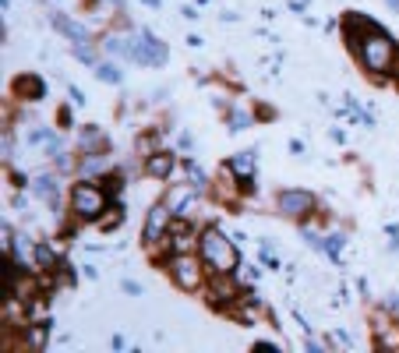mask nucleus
Masks as SVG:
<instances>
[{"mask_svg":"<svg viewBox=\"0 0 399 353\" xmlns=\"http://www.w3.org/2000/svg\"><path fill=\"white\" fill-rule=\"evenodd\" d=\"M198 255L212 269V276H234L237 272V248L219 226H205L198 233Z\"/></svg>","mask_w":399,"mask_h":353,"instance_id":"obj_1","label":"nucleus"},{"mask_svg":"<svg viewBox=\"0 0 399 353\" xmlns=\"http://www.w3.org/2000/svg\"><path fill=\"white\" fill-rule=\"evenodd\" d=\"M354 50H357L361 68L371 71V75H385V71H392V64H396V43H392L382 29L364 32V36L354 43Z\"/></svg>","mask_w":399,"mask_h":353,"instance_id":"obj_2","label":"nucleus"},{"mask_svg":"<svg viewBox=\"0 0 399 353\" xmlns=\"http://www.w3.org/2000/svg\"><path fill=\"white\" fill-rule=\"evenodd\" d=\"M71 212H75L78 219H99L103 212H110V195H106V188H99V184H92V181L75 184V191H71Z\"/></svg>","mask_w":399,"mask_h":353,"instance_id":"obj_3","label":"nucleus"},{"mask_svg":"<svg viewBox=\"0 0 399 353\" xmlns=\"http://www.w3.org/2000/svg\"><path fill=\"white\" fill-rule=\"evenodd\" d=\"M170 276H174V283H177L184 293L202 290V283H205V262H202V255L174 251V258H170Z\"/></svg>","mask_w":399,"mask_h":353,"instance_id":"obj_4","label":"nucleus"},{"mask_svg":"<svg viewBox=\"0 0 399 353\" xmlns=\"http://www.w3.org/2000/svg\"><path fill=\"white\" fill-rule=\"evenodd\" d=\"M276 205H279L283 216H290V219H308V216L315 212L318 202H315L311 191H279Z\"/></svg>","mask_w":399,"mask_h":353,"instance_id":"obj_5","label":"nucleus"},{"mask_svg":"<svg viewBox=\"0 0 399 353\" xmlns=\"http://www.w3.org/2000/svg\"><path fill=\"white\" fill-rule=\"evenodd\" d=\"M170 205L166 202H159V205H152L149 209V216H145V244H156L163 233H166V226H170Z\"/></svg>","mask_w":399,"mask_h":353,"instance_id":"obj_6","label":"nucleus"},{"mask_svg":"<svg viewBox=\"0 0 399 353\" xmlns=\"http://www.w3.org/2000/svg\"><path fill=\"white\" fill-rule=\"evenodd\" d=\"M198 195L202 191H195V188H174V191L166 195V205H170V212H174V216H191Z\"/></svg>","mask_w":399,"mask_h":353,"instance_id":"obj_7","label":"nucleus"},{"mask_svg":"<svg viewBox=\"0 0 399 353\" xmlns=\"http://www.w3.org/2000/svg\"><path fill=\"white\" fill-rule=\"evenodd\" d=\"M174 166H177V156L174 152H152L145 159V173L156 176V181H166V176L174 173Z\"/></svg>","mask_w":399,"mask_h":353,"instance_id":"obj_8","label":"nucleus"},{"mask_svg":"<svg viewBox=\"0 0 399 353\" xmlns=\"http://www.w3.org/2000/svg\"><path fill=\"white\" fill-rule=\"evenodd\" d=\"M53 25L71 39V46H92V32H89L85 25H78V22H71V18H64V15H53Z\"/></svg>","mask_w":399,"mask_h":353,"instance_id":"obj_9","label":"nucleus"},{"mask_svg":"<svg viewBox=\"0 0 399 353\" xmlns=\"http://www.w3.org/2000/svg\"><path fill=\"white\" fill-rule=\"evenodd\" d=\"M43 92H46V89H43V82H39L36 75H25V78L15 82V96H18V99H43Z\"/></svg>","mask_w":399,"mask_h":353,"instance_id":"obj_10","label":"nucleus"},{"mask_svg":"<svg viewBox=\"0 0 399 353\" xmlns=\"http://www.w3.org/2000/svg\"><path fill=\"white\" fill-rule=\"evenodd\" d=\"M230 297H237V286L230 276H216L212 279V304H226Z\"/></svg>","mask_w":399,"mask_h":353,"instance_id":"obj_11","label":"nucleus"},{"mask_svg":"<svg viewBox=\"0 0 399 353\" xmlns=\"http://www.w3.org/2000/svg\"><path fill=\"white\" fill-rule=\"evenodd\" d=\"M32 191H36V198H43V202L53 205V209H57V202H61V191H57V181H53V176H39V181L32 184Z\"/></svg>","mask_w":399,"mask_h":353,"instance_id":"obj_12","label":"nucleus"},{"mask_svg":"<svg viewBox=\"0 0 399 353\" xmlns=\"http://www.w3.org/2000/svg\"><path fill=\"white\" fill-rule=\"evenodd\" d=\"M170 248H174V251H188V248H191V230H188V223H181V226L170 230Z\"/></svg>","mask_w":399,"mask_h":353,"instance_id":"obj_13","label":"nucleus"},{"mask_svg":"<svg viewBox=\"0 0 399 353\" xmlns=\"http://www.w3.org/2000/svg\"><path fill=\"white\" fill-rule=\"evenodd\" d=\"M230 170H234V173H241L244 181H251V170H255V152H241V156L230 163Z\"/></svg>","mask_w":399,"mask_h":353,"instance_id":"obj_14","label":"nucleus"},{"mask_svg":"<svg viewBox=\"0 0 399 353\" xmlns=\"http://www.w3.org/2000/svg\"><path fill=\"white\" fill-rule=\"evenodd\" d=\"M32 258H36V265H39V269H46V272H50V269H57V255H53L46 244H36Z\"/></svg>","mask_w":399,"mask_h":353,"instance_id":"obj_15","label":"nucleus"},{"mask_svg":"<svg viewBox=\"0 0 399 353\" xmlns=\"http://www.w3.org/2000/svg\"><path fill=\"white\" fill-rule=\"evenodd\" d=\"M92 68H96V75H99L103 82H110V85H117V82L124 78V75L117 71V64H92Z\"/></svg>","mask_w":399,"mask_h":353,"instance_id":"obj_16","label":"nucleus"},{"mask_svg":"<svg viewBox=\"0 0 399 353\" xmlns=\"http://www.w3.org/2000/svg\"><path fill=\"white\" fill-rule=\"evenodd\" d=\"M188 176H191V188H195V191H205V188H209V181H205V173H202L198 163H188Z\"/></svg>","mask_w":399,"mask_h":353,"instance_id":"obj_17","label":"nucleus"},{"mask_svg":"<svg viewBox=\"0 0 399 353\" xmlns=\"http://www.w3.org/2000/svg\"><path fill=\"white\" fill-rule=\"evenodd\" d=\"M29 346L43 350L46 346V325H29Z\"/></svg>","mask_w":399,"mask_h":353,"instance_id":"obj_18","label":"nucleus"},{"mask_svg":"<svg viewBox=\"0 0 399 353\" xmlns=\"http://www.w3.org/2000/svg\"><path fill=\"white\" fill-rule=\"evenodd\" d=\"M121 219H124V212H121V209H110V216H99L96 223H99V230H113Z\"/></svg>","mask_w":399,"mask_h":353,"instance_id":"obj_19","label":"nucleus"},{"mask_svg":"<svg viewBox=\"0 0 399 353\" xmlns=\"http://www.w3.org/2000/svg\"><path fill=\"white\" fill-rule=\"evenodd\" d=\"M96 145H103V131H96V128H89V131L82 135V149L89 152V149H96Z\"/></svg>","mask_w":399,"mask_h":353,"instance_id":"obj_20","label":"nucleus"},{"mask_svg":"<svg viewBox=\"0 0 399 353\" xmlns=\"http://www.w3.org/2000/svg\"><path fill=\"white\" fill-rule=\"evenodd\" d=\"M230 124H234L237 131H244V128L251 124V117H248V113H237V110H234V117H230Z\"/></svg>","mask_w":399,"mask_h":353,"instance_id":"obj_21","label":"nucleus"},{"mask_svg":"<svg viewBox=\"0 0 399 353\" xmlns=\"http://www.w3.org/2000/svg\"><path fill=\"white\" fill-rule=\"evenodd\" d=\"M82 170H85V173H99V170H103V159H99V156H96V159L89 156V159L82 163Z\"/></svg>","mask_w":399,"mask_h":353,"instance_id":"obj_22","label":"nucleus"},{"mask_svg":"<svg viewBox=\"0 0 399 353\" xmlns=\"http://www.w3.org/2000/svg\"><path fill=\"white\" fill-rule=\"evenodd\" d=\"M385 4H389V8H392V11L399 15V0H385Z\"/></svg>","mask_w":399,"mask_h":353,"instance_id":"obj_23","label":"nucleus"}]
</instances>
